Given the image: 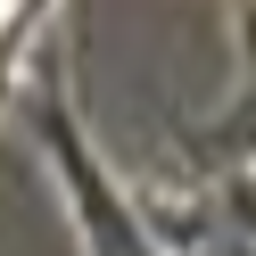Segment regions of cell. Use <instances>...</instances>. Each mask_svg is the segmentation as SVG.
<instances>
[{
  "mask_svg": "<svg viewBox=\"0 0 256 256\" xmlns=\"http://www.w3.org/2000/svg\"><path fill=\"white\" fill-rule=\"evenodd\" d=\"M8 8H17V0H0V17H8Z\"/></svg>",
  "mask_w": 256,
  "mask_h": 256,
  "instance_id": "1",
  "label": "cell"
}]
</instances>
